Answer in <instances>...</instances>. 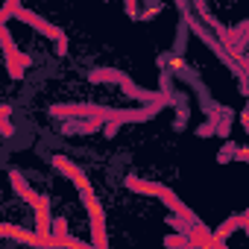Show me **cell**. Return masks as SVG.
Listing matches in <instances>:
<instances>
[{"instance_id": "30bf717a", "label": "cell", "mask_w": 249, "mask_h": 249, "mask_svg": "<svg viewBox=\"0 0 249 249\" xmlns=\"http://www.w3.org/2000/svg\"><path fill=\"white\" fill-rule=\"evenodd\" d=\"M0 120H3V135L12 138V123H9V117H0Z\"/></svg>"}, {"instance_id": "8fae6325", "label": "cell", "mask_w": 249, "mask_h": 249, "mask_svg": "<svg viewBox=\"0 0 249 249\" xmlns=\"http://www.w3.org/2000/svg\"><path fill=\"white\" fill-rule=\"evenodd\" d=\"M56 53L62 56V53H68V38H62V41H56Z\"/></svg>"}, {"instance_id": "277c9868", "label": "cell", "mask_w": 249, "mask_h": 249, "mask_svg": "<svg viewBox=\"0 0 249 249\" xmlns=\"http://www.w3.org/2000/svg\"><path fill=\"white\" fill-rule=\"evenodd\" d=\"M9 179H12V185H15V191H18V194H21V196H24L27 202H33V205H38V199H41V196H38V194H36V191L30 188V182H27V179H21V173H18V170H12V173H9Z\"/></svg>"}, {"instance_id": "5b68a950", "label": "cell", "mask_w": 249, "mask_h": 249, "mask_svg": "<svg viewBox=\"0 0 249 249\" xmlns=\"http://www.w3.org/2000/svg\"><path fill=\"white\" fill-rule=\"evenodd\" d=\"M188 240H191V249L196 246V249H202V246H214V234L205 229V226H199V223H194V231L188 234Z\"/></svg>"}, {"instance_id": "7a4b0ae2", "label": "cell", "mask_w": 249, "mask_h": 249, "mask_svg": "<svg viewBox=\"0 0 249 249\" xmlns=\"http://www.w3.org/2000/svg\"><path fill=\"white\" fill-rule=\"evenodd\" d=\"M0 231H3L6 237H15V240H21V243H30V246H38V249H44V246H56V237H53V240H44V237H38L36 231H27V229H18V226H12V223H3V226H0Z\"/></svg>"}, {"instance_id": "ba28073f", "label": "cell", "mask_w": 249, "mask_h": 249, "mask_svg": "<svg viewBox=\"0 0 249 249\" xmlns=\"http://www.w3.org/2000/svg\"><path fill=\"white\" fill-rule=\"evenodd\" d=\"M53 237H56V240H65V237H68V223H65L62 217L53 223Z\"/></svg>"}, {"instance_id": "6da1fadb", "label": "cell", "mask_w": 249, "mask_h": 249, "mask_svg": "<svg viewBox=\"0 0 249 249\" xmlns=\"http://www.w3.org/2000/svg\"><path fill=\"white\" fill-rule=\"evenodd\" d=\"M53 167H56L59 173H65L68 179H73V182H76V188L82 191V196H91V182H88V176H85L73 161H68L65 156H53Z\"/></svg>"}, {"instance_id": "52a82bcc", "label": "cell", "mask_w": 249, "mask_h": 249, "mask_svg": "<svg viewBox=\"0 0 249 249\" xmlns=\"http://www.w3.org/2000/svg\"><path fill=\"white\" fill-rule=\"evenodd\" d=\"M164 246H170V249H191V240H188V234H170V237H164Z\"/></svg>"}, {"instance_id": "9c48e42d", "label": "cell", "mask_w": 249, "mask_h": 249, "mask_svg": "<svg viewBox=\"0 0 249 249\" xmlns=\"http://www.w3.org/2000/svg\"><path fill=\"white\" fill-rule=\"evenodd\" d=\"M231 156H237V150H234V144H226V147H223V153H220V161H229Z\"/></svg>"}, {"instance_id": "3957f363", "label": "cell", "mask_w": 249, "mask_h": 249, "mask_svg": "<svg viewBox=\"0 0 249 249\" xmlns=\"http://www.w3.org/2000/svg\"><path fill=\"white\" fill-rule=\"evenodd\" d=\"M18 18H21V21H27V24H33L38 33H44V36H50V38H56V41H62V38H65V33H62L59 27L47 24L44 18H38V15H36V12H30V9H18Z\"/></svg>"}, {"instance_id": "7c38bea8", "label": "cell", "mask_w": 249, "mask_h": 249, "mask_svg": "<svg viewBox=\"0 0 249 249\" xmlns=\"http://www.w3.org/2000/svg\"><path fill=\"white\" fill-rule=\"evenodd\" d=\"M117 126H120V123H114V120H111V123H108V126H106V135H108V138H111V135H114V132H117Z\"/></svg>"}, {"instance_id": "4fadbf2b", "label": "cell", "mask_w": 249, "mask_h": 249, "mask_svg": "<svg viewBox=\"0 0 249 249\" xmlns=\"http://www.w3.org/2000/svg\"><path fill=\"white\" fill-rule=\"evenodd\" d=\"M243 226H246V231H249V217H246V214H243Z\"/></svg>"}, {"instance_id": "8992f818", "label": "cell", "mask_w": 249, "mask_h": 249, "mask_svg": "<svg viewBox=\"0 0 249 249\" xmlns=\"http://www.w3.org/2000/svg\"><path fill=\"white\" fill-rule=\"evenodd\" d=\"M21 68H30V56H21V53L9 56V73H12L15 79L21 76Z\"/></svg>"}]
</instances>
